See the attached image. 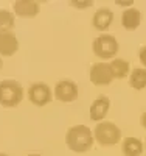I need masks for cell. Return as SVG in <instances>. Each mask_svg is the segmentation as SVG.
<instances>
[{
  "label": "cell",
  "mask_w": 146,
  "mask_h": 156,
  "mask_svg": "<svg viewBox=\"0 0 146 156\" xmlns=\"http://www.w3.org/2000/svg\"><path fill=\"white\" fill-rule=\"evenodd\" d=\"M93 142V131L86 125H73L65 133V145L73 153H87Z\"/></svg>",
  "instance_id": "obj_1"
},
{
  "label": "cell",
  "mask_w": 146,
  "mask_h": 156,
  "mask_svg": "<svg viewBox=\"0 0 146 156\" xmlns=\"http://www.w3.org/2000/svg\"><path fill=\"white\" fill-rule=\"evenodd\" d=\"M23 98V87L17 80L5 78L0 81V106L16 108Z\"/></svg>",
  "instance_id": "obj_2"
},
{
  "label": "cell",
  "mask_w": 146,
  "mask_h": 156,
  "mask_svg": "<svg viewBox=\"0 0 146 156\" xmlns=\"http://www.w3.org/2000/svg\"><path fill=\"white\" fill-rule=\"evenodd\" d=\"M93 137L101 147H114L121 140V129L114 122L103 120L95 125Z\"/></svg>",
  "instance_id": "obj_3"
},
{
  "label": "cell",
  "mask_w": 146,
  "mask_h": 156,
  "mask_svg": "<svg viewBox=\"0 0 146 156\" xmlns=\"http://www.w3.org/2000/svg\"><path fill=\"white\" fill-rule=\"evenodd\" d=\"M118 41L114 34L109 33H101L98 37H95V41L92 42V50L100 59H114L117 58L118 53Z\"/></svg>",
  "instance_id": "obj_4"
},
{
  "label": "cell",
  "mask_w": 146,
  "mask_h": 156,
  "mask_svg": "<svg viewBox=\"0 0 146 156\" xmlns=\"http://www.w3.org/2000/svg\"><path fill=\"white\" fill-rule=\"evenodd\" d=\"M28 100L31 101V105L37 108L47 106L53 100V90L47 83H42V81L33 83L28 87Z\"/></svg>",
  "instance_id": "obj_5"
},
{
  "label": "cell",
  "mask_w": 146,
  "mask_h": 156,
  "mask_svg": "<svg viewBox=\"0 0 146 156\" xmlns=\"http://www.w3.org/2000/svg\"><path fill=\"white\" fill-rule=\"evenodd\" d=\"M53 95L62 103H72L79 95V87L73 80H61L56 83Z\"/></svg>",
  "instance_id": "obj_6"
},
{
  "label": "cell",
  "mask_w": 146,
  "mask_h": 156,
  "mask_svg": "<svg viewBox=\"0 0 146 156\" xmlns=\"http://www.w3.org/2000/svg\"><path fill=\"white\" fill-rule=\"evenodd\" d=\"M89 80L95 86H107L114 81L109 62H97L89 70Z\"/></svg>",
  "instance_id": "obj_7"
},
{
  "label": "cell",
  "mask_w": 146,
  "mask_h": 156,
  "mask_svg": "<svg viewBox=\"0 0 146 156\" xmlns=\"http://www.w3.org/2000/svg\"><path fill=\"white\" fill-rule=\"evenodd\" d=\"M110 109V98L107 95H98L93 101H92V105H90V109H89V117H90V120L92 122H103L106 119V115H107Z\"/></svg>",
  "instance_id": "obj_8"
},
{
  "label": "cell",
  "mask_w": 146,
  "mask_h": 156,
  "mask_svg": "<svg viewBox=\"0 0 146 156\" xmlns=\"http://www.w3.org/2000/svg\"><path fill=\"white\" fill-rule=\"evenodd\" d=\"M12 11L17 17L33 19L41 11V3L36 2V0H16L12 3Z\"/></svg>",
  "instance_id": "obj_9"
},
{
  "label": "cell",
  "mask_w": 146,
  "mask_h": 156,
  "mask_svg": "<svg viewBox=\"0 0 146 156\" xmlns=\"http://www.w3.org/2000/svg\"><path fill=\"white\" fill-rule=\"evenodd\" d=\"M19 50V39L14 31H2L0 33V56H14Z\"/></svg>",
  "instance_id": "obj_10"
},
{
  "label": "cell",
  "mask_w": 146,
  "mask_h": 156,
  "mask_svg": "<svg viewBox=\"0 0 146 156\" xmlns=\"http://www.w3.org/2000/svg\"><path fill=\"white\" fill-rule=\"evenodd\" d=\"M114 22V11L107 6H103V8H98L95 11L93 17H92V25H93V28L101 31V33H106L110 25Z\"/></svg>",
  "instance_id": "obj_11"
},
{
  "label": "cell",
  "mask_w": 146,
  "mask_h": 156,
  "mask_svg": "<svg viewBox=\"0 0 146 156\" xmlns=\"http://www.w3.org/2000/svg\"><path fill=\"white\" fill-rule=\"evenodd\" d=\"M141 23V11L135 6L123 9L121 12V27L127 31H135Z\"/></svg>",
  "instance_id": "obj_12"
},
{
  "label": "cell",
  "mask_w": 146,
  "mask_h": 156,
  "mask_svg": "<svg viewBox=\"0 0 146 156\" xmlns=\"http://www.w3.org/2000/svg\"><path fill=\"white\" fill-rule=\"evenodd\" d=\"M121 151L124 156H140L144 151V142L138 137H126L121 142Z\"/></svg>",
  "instance_id": "obj_13"
},
{
  "label": "cell",
  "mask_w": 146,
  "mask_h": 156,
  "mask_svg": "<svg viewBox=\"0 0 146 156\" xmlns=\"http://www.w3.org/2000/svg\"><path fill=\"white\" fill-rule=\"evenodd\" d=\"M110 72L114 75V80H123V78H129L131 73V66L129 61L123 59V58H114L109 62Z\"/></svg>",
  "instance_id": "obj_14"
},
{
  "label": "cell",
  "mask_w": 146,
  "mask_h": 156,
  "mask_svg": "<svg viewBox=\"0 0 146 156\" xmlns=\"http://www.w3.org/2000/svg\"><path fill=\"white\" fill-rule=\"evenodd\" d=\"M129 84L135 90H143L146 87V69L144 67H135L129 73Z\"/></svg>",
  "instance_id": "obj_15"
},
{
  "label": "cell",
  "mask_w": 146,
  "mask_h": 156,
  "mask_svg": "<svg viewBox=\"0 0 146 156\" xmlns=\"http://www.w3.org/2000/svg\"><path fill=\"white\" fill-rule=\"evenodd\" d=\"M16 25V14L6 8H0V33L2 31H12Z\"/></svg>",
  "instance_id": "obj_16"
},
{
  "label": "cell",
  "mask_w": 146,
  "mask_h": 156,
  "mask_svg": "<svg viewBox=\"0 0 146 156\" xmlns=\"http://www.w3.org/2000/svg\"><path fill=\"white\" fill-rule=\"evenodd\" d=\"M70 6H72V8H78V9H87V8L93 6V2H90V0H87V2H78V0H72Z\"/></svg>",
  "instance_id": "obj_17"
},
{
  "label": "cell",
  "mask_w": 146,
  "mask_h": 156,
  "mask_svg": "<svg viewBox=\"0 0 146 156\" xmlns=\"http://www.w3.org/2000/svg\"><path fill=\"white\" fill-rule=\"evenodd\" d=\"M138 59L141 62V66L146 69V45H141L138 50Z\"/></svg>",
  "instance_id": "obj_18"
},
{
  "label": "cell",
  "mask_w": 146,
  "mask_h": 156,
  "mask_svg": "<svg viewBox=\"0 0 146 156\" xmlns=\"http://www.w3.org/2000/svg\"><path fill=\"white\" fill-rule=\"evenodd\" d=\"M115 3H117L118 6H121V8L127 9V8H132V6H134V0H127V2H121V0H117Z\"/></svg>",
  "instance_id": "obj_19"
},
{
  "label": "cell",
  "mask_w": 146,
  "mask_h": 156,
  "mask_svg": "<svg viewBox=\"0 0 146 156\" xmlns=\"http://www.w3.org/2000/svg\"><path fill=\"white\" fill-rule=\"evenodd\" d=\"M140 125L146 129V111H144V112L141 114V117H140Z\"/></svg>",
  "instance_id": "obj_20"
},
{
  "label": "cell",
  "mask_w": 146,
  "mask_h": 156,
  "mask_svg": "<svg viewBox=\"0 0 146 156\" xmlns=\"http://www.w3.org/2000/svg\"><path fill=\"white\" fill-rule=\"evenodd\" d=\"M2 67H3V61H2V56H0V70H2Z\"/></svg>",
  "instance_id": "obj_21"
},
{
  "label": "cell",
  "mask_w": 146,
  "mask_h": 156,
  "mask_svg": "<svg viewBox=\"0 0 146 156\" xmlns=\"http://www.w3.org/2000/svg\"><path fill=\"white\" fill-rule=\"evenodd\" d=\"M26 156H41V154H37V153H30V154H26Z\"/></svg>",
  "instance_id": "obj_22"
},
{
  "label": "cell",
  "mask_w": 146,
  "mask_h": 156,
  "mask_svg": "<svg viewBox=\"0 0 146 156\" xmlns=\"http://www.w3.org/2000/svg\"><path fill=\"white\" fill-rule=\"evenodd\" d=\"M0 156H8L6 153H0Z\"/></svg>",
  "instance_id": "obj_23"
},
{
  "label": "cell",
  "mask_w": 146,
  "mask_h": 156,
  "mask_svg": "<svg viewBox=\"0 0 146 156\" xmlns=\"http://www.w3.org/2000/svg\"><path fill=\"white\" fill-rule=\"evenodd\" d=\"M144 150H146V139H144Z\"/></svg>",
  "instance_id": "obj_24"
}]
</instances>
